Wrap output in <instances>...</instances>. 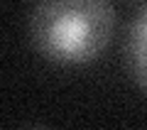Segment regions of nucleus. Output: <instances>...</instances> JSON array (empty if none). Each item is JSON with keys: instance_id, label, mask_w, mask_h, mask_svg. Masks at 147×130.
Listing matches in <instances>:
<instances>
[{"instance_id": "1", "label": "nucleus", "mask_w": 147, "mask_h": 130, "mask_svg": "<svg viewBox=\"0 0 147 130\" xmlns=\"http://www.w3.org/2000/svg\"><path fill=\"white\" fill-rule=\"evenodd\" d=\"M113 27L110 0H39L32 10L30 37L47 62L81 66L105 52Z\"/></svg>"}, {"instance_id": "2", "label": "nucleus", "mask_w": 147, "mask_h": 130, "mask_svg": "<svg viewBox=\"0 0 147 130\" xmlns=\"http://www.w3.org/2000/svg\"><path fill=\"white\" fill-rule=\"evenodd\" d=\"M125 59L132 79L147 91V5L132 20L125 42Z\"/></svg>"}]
</instances>
